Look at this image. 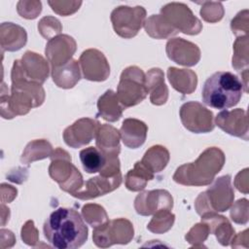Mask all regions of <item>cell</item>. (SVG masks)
<instances>
[{
    "instance_id": "6da1fadb",
    "label": "cell",
    "mask_w": 249,
    "mask_h": 249,
    "mask_svg": "<svg viewBox=\"0 0 249 249\" xmlns=\"http://www.w3.org/2000/svg\"><path fill=\"white\" fill-rule=\"evenodd\" d=\"M47 240L57 249H76L88 239V228L81 215L72 208L59 207L43 226Z\"/></svg>"
},
{
    "instance_id": "7a4b0ae2",
    "label": "cell",
    "mask_w": 249,
    "mask_h": 249,
    "mask_svg": "<svg viewBox=\"0 0 249 249\" xmlns=\"http://www.w3.org/2000/svg\"><path fill=\"white\" fill-rule=\"evenodd\" d=\"M45 101V90L42 85L24 79L12 81L11 94L5 92L2 84L0 111L4 119H13L26 115L32 108L41 106Z\"/></svg>"
},
{
    "instance_id": "3957f363",
    "label": "cell",
    "mask_w": 249,
    "mask_h": 249,
    "mask_svg": "<svg viewBox=\"0 0 249 249\" xmlns=\"http://www.w3.org/2000/svg\"><path fill=\"white\" fill-rule=\"evenodd\" d=\"M226 161L224 152L217 147L205 149L194 162L179 166L173 180L184 186H207L210 185Z\"/></svg>"
},
{
    "instance_id": "277c9868",
    "label": "cell",
    "mask_w": 249,
    "mask_h": 249,
    "mask_svg": "<svg viewBox=\"0 0 249 249\" xmlns=\"http://www.w3.org/2000/svg\"><path fill=\"white\" fill-rule=\"evenodd\" d=\"M243 90V85L236 75L219 71L207 78L202 88L201 97L205 105L224 110L235 106Z\"/></svg>"
},
{
    "instance_id": "5b68a950",
    "label": "cell",
    "mask_w": 249,
    "mask_h": 249,
    "mask_svg": "<svg viewBox=\"0 0 249 249\" xmlns=\"http://www.w3.org/2000/svg\"><path fill=\"white\" fill-rule=\"evenodd\" d=\"M234 192L231 187L230 175H224L205 191L198 195L195 201V207L198 215L207 212H225L233 203Z\"/></svg>"
},
{
    "instance_id": "8992f818",
    "label": "cell",
    "mask_w": 249,
    "mask_h": 249,
    "mask_svg": "<svg viewBox=\"0 0 249 249\" xmlns=\"http://www.w3.org/2000/svg\"><path fill=\"white\" fill-rule=\"evenodd\" d=\"M49 174L60 189L72 195L79 191L83 185V176L78 168L71 162V156L65 150L56 148L51 155Z\"/></svg>"
},
{
    "instance_id": "52a82bcc",
    "label": "cell",
    "mask_w": 249,
    "mask_h": 249,
    "mask_svg": "<svg viewBox=\"0 0 249 249\" xmlns=\"http://www.w3.org/2000/svg\"><path fill=\"white\" fill-rule=\"evenodd\" d=\"M116 93L124 108L132 107L142 102L148 94L143 70L137 66H128L124 69Z\"/></svg>"
},
{
    "instance_id": "ba28073f",
    "label": "cell",
    "mask_w": 249,
    "mask_h": 249,
    "mask_svg": "<svg viewBox=\"0 0 249 249\" xmlns=\"http://www.w3.org/2000/svg\"><path fill=\"white\" fill-rule=\"evenodd\" d=\"M134 235L132 223L124 218L107 221L94 228L92 232L93 243L100 248H107L114 244H127Z\"/></svg>"
},
{
    "instance_id": "9c48e42d",
    "label": "cell",
    "mask_w": 249,
    "mask_h": 249,
    "mask_svg": "<svg viewBox=\"0 0 249 249\" xmlns=\"http://www.w3.org/2000/svg\"><path fill=\"white\" fill-rule=\"evenodd\" d=\"M50 74V66L48 61L39 53L27 51L21 59L14 61L11 80L24 79L37 84H44Z\"/></svg>"
},
{
    "instance_id": "30bf717a",
    "label": "cell",
    "mask_w": 249,
    "mask_h": 249,
    "mask_svg": "<svg viewBox=\"0 0 249 249\" xmlns=\"http://www.w3.org/2000/svg\"><path fill=\"white\" fill-rule=\"evenodd\" d=\"M110 18L115 32L122 38L130 39L144 25L146 10L142 6H119L112 11Z\"/></svg>"
},
{
    "instance_id": "8fae6325",
    "label": "cell",
    "mask_w": 249,
    "mask_h": 249,
    "mask_svg": "<svg viewBox=\"0 0 249 249\" xmlns=\"http://www.w3.org/2000/svg\"><path fill=\"white\" fill-rule=\"evenodd\" d=\"M160 15L178 32L187 35H197L202 29L201 21L184 3H168L160 9Z\"/></svg>"
},
{
    "instance_id": "7c38bea8",
    "label": "cell",
    "mask_w": 249,
    "mask_h": 249,
    "mask_svg": "<svg viewBox=\"0 0 249 249\" xmlns=\"http://www.w3.org/2000/svg\"><path fill=\"white\" fill-rule=\"evenodd\" d=\"M182 124L194 133H207L214 129V115L197 101L184 103L179 111Z\"/></svg>"
},
{
    "instance_id": "4fadbf2b",
    "label": "cell",
    "mask_w": 249,
    "mask_h": 249,
    "mask_svg": "<svg viewBox=\"0 0 249 249\" xmlns=\"http://www.w3.org/2000/svg\"><path fill=\"white\" fill-rule=\"evenodd\" d=\"M79 64L83 77L92 82H103L109 78L110 65L104 53L96 49H88L82 53Z\"/></svg>"
},
{
    "instance_id": "5bb4252c",
    "label": "cell",
    "mask_w": 249,
    "mask_h": 249,
    "mask_svg": "<svg viewBox=\"0 0 249 249\" xmlns=\"http://www.w3.org/2000/svg\"><path fill=\"white\" fill-rule=\"evenodd\" d=\"M173 198L166 190L144 191L134 199V208L137 214L142 216L154 215L160 210H171Z\"/></svg>"
},
{
    "instance_id": "9a60e30c",
    "label": "cell",
    "mask_w": 249,
    "mask_h": 249,
    "mask_svg": "<svg viewBox=\"0 0 249 249\" xmlns=\"http://www.w3.org/2000/svg\"><path fill=\"white\" fill-rule=\"evenodd\" d=\"M100 123L90 118H82L66 127L63 131V140L71 148L77 149L88 145L95 138Z\"/></svg>"
},
{
    "instance_id": "2e32d148",
    "label": "cell",
    "mask_w": 249,
    "mask_h": 249,
    "mask_svg": "<svg viewBox=\"0 0 249 249\" xmlns=\"http://www.w3.org/2000/svg\"><path fill=\"white\" fill-rule=\"evenodd\" d=\"M165 52L170 60L187 67L197 64L201 55L197 45L178 37L171 38L167 41Z\"/></svg>"
},
{
    "instance_id": "e0dca14e",
    "label": "cell",
    "mask_w": 249,
    "mask_h": 249,
    "mask_svg": "<svg viewBox=\"0 0 249 249\" xmlns=\"http://www.w3.org/2000/svg\"><path fill=\"white\" fill-rule=\"evenodd\" d=\"M121 183H122L121 172L111 177L102 176L99 174L98 176L89 178L88 181H86L83 187L79 191L73 193L71 196L82 200L95 198L115 191L120 187Z\"/></svg>"
},
{
    "instance_id": "ac0fdd59",
    "label": "cell",
    "mask_w": 249,
    "mask_h": 249,
    "mask_svg": "<svg viewBox=\"0 0 249 249\" xmlns=\"http://www.w3.org/2000/svg\"><path fill=\"white\" fill-rule=\"evenodd\" d=\"M77 49L76 41L67 34H60L51 40L46 45L45 54L51 67H57L67 63L72 59Z\"/></svg>"
},
{
    "instance_id": "d6986e66",
    "label": "cell",
    "mask_w": 249,
    "mask_h": 249,
    "mask_svg": "<svg viewBox=\"0 0 249 249\" xmlns=\"http://www.w3.org/2000/svg\"><path fill=\"white\" fill-rule=\"evenodd\" d=\"M215 124L226 133L248 140V119L244 109L222 111L216 116Z\"/></svg>"
},
{
    "instance_id": "ffe728a7",
    "label": "cell",
    "mask_w": 249,
    "mask_h": 249,
    "mask_svg": "<svg viewBox=\"0 0 249 249\" xmlns=\"http://www.w3.org/2000/svg\"><path fill=\"white\" fill-rule=\"evenodd\" d=\"M148 132L147 124L134 118L125 119L121 126L120 134L124 146L130 149H137L146 140Z\"/></svg>"
},
{
    "instance_id": "44dd1931",
    "label": "cell",
    "mask_w": 249,
    "mask_h": 249,
    "mask_svg": "<svg viewBox=\"0 0 249 249\" xmlns=\"http://www.w3.org/2000/svg\"><path fill=\"white\" fill-rule=\"evenodd\" d=\"M27 33L23 27L13 22H3L0 25V45L4 52H17L25 46Z\"/></svg>"
},
{
    "instance_id": "7402d4cb",
    "label": "cell",
    "mask_w": 249,
    "mask_h": 249,
    "mask_svg": "<svg viewBox=\"0 0 249 249\" xmlns=\"http://www.w3.org/2000/svg\"><path fill=\"white\" fill-rule=\"evenodd\" d=\"M201 222H204L210 231V233L215 234L219 243L223 246H228L231 238L235 234L234 229L230 221L217 212H207L201 215Z\"/></svg>"
},
{
    "instance_id": "603a6c76",
    "label": "cell",
    "mask_w": 249,
    "mask_h": 249,
    "mask_svg": "<svg viewBox=\"0 0 249 249\" xmlns=\"http://www.w3.org/2000/svg\"><path fill=\"white\" fill-rule=\"evenodd\" d=\"M145 85L152 104L160 106L166 103L168 89L164 82V74L160 68H152L145 74Z\"/></svg>"
},
{
    "instance_id": "cb8c5ba5",
    "label": "cell",
    "mask_w": 249,
    "mask_h": 249,
    "mask_svg": "<svg viewBox=\"0 0 249 249\" xmlns=\"http://www.w3.org/2000/svg\"><path fill=\"white\" fill-rule=\"evenodd\" d=\"M121 134L119 130L111 124H100L95 135L96 148L106 156H119Z\"/></svg>"
},
{
    "instance_id": "d4e9b609",
    "label": "cell",
    "mask_w": 249,
    "mask_h": 249,
    "mask_svg": "<svg viewBox=\"0 0 249 249\" xmlns=\"http://www.w3.org/2000/svg\"><path fill=\"white\" fill-rule=\"evenodd\" d=\"M53 83L61 89H72L81 79V67L79 61L71 59L67 63L52 68Z\"/></svg>"
},
{
    "instance_id": "484cf974",
    "label": "cell",
    "mask_w": 249,
    "mask_h": 249,
    "mask_svg": "<svg viewBox=\"0 0 249 249\" xmlns=\"http://www.w3.org/2000/svg\"><path fill=\"white\" fill-rule=\"evenodd\" d=\"M167 78L172 88L183 94L193 93L197 85V76L191 69L168 67Z\"/></svg>"
},
{
    "instance_id": "4316f807",
    "label": "cell",
    "mask_w": 249,
    "mask_h": 249,
    "mask_svg": "<svg viewBox=\"0 0 249 249\" xmlns=\"http://www.w3.org/2000/svg\"><path fill=\"white\" fill-rule=\"evenodd\" d=\"M98 116L107 122L114 123L121 119L123 111L125 109L117 96V93L112 89H107L97 100Z\"/></svg>"
},
{
    "instance_id": "83f0119b",
    "label": "cell",
    "mask_w": 249,
    "mask_h": 249,
    "mask_svg": "<svg viewBox=\"0 0 249 249\" xmlns=\"http://www.w3.org/2000/svg\"><path fill=\"white\" fill-rule=\"evenodd\" d=\"M154 179V173L150 171L142 162H135L132 169L128 170L124 177V184L127 190L131 192H140L145 189L148 181Z\"/></svg>"
},
{
    "instance_id": "f1b7e54d",
    "label": "cell",
    "mask_w": 249,
    "mask_h": 249,
    "mask_svg": "<svg viewBox=\"0 0 249 249\" xmlns=\"http://www.w3.org/2000/svg\"><path fill=\"white\" fill-rule=\"evenodd\" d=\"M170 159L168 150L161 145L150 147L144 154L141 162L154 174L162 171Z\"/></svg>"
},
{
    "instance_id": "f546056e",
    "label": "cell",
    "mask_w": 249,
    "mask_h": 249,
    "mask_svg": "<svg viewBox=\"0 0 249 249\" xmlns=\"http://www.w3.org/2000/svg\"><path fill=\"white\" fill-rule=\"evenodd\" d=\"M146 33L154 39H167L178 34V31L172 27L161 15H152L144 23Z\"/></svg>"
},
{
    "instance_id": "4dcf8cb0",
    "label": "cell",
    "mask_w": 249,
    "mask_h": 249,
    "mask_svg": "<svg viewBox=\"0 0 249 249\" xmlns=\"http://www.w3.org/2000/svg\"><path fill=\"white\" fill-rule=\"evenodd\" d=\"M53 152V146L48 140L36 139L26 145L21 154L20 161L24 164H29L33 161L51 157Z\"/></svg>"
},
{
    "instance_id": "1f68e13d",
    "label": "cell",
    "mask_w": 249,
    "mask_h": 249,
    "mask_svg": "<svg viewBox=\"0 0 249 249\" xmlns=\"http://www.w3.org/2000/svg\"><path fill=\"white\" fill-rule=\"evenodd\" d=\"M80 160L87 173H96L104 167L106 157L96 147L91 146L81 150Z\"/></svg>"
},
{
    "instance_id": "d6a6232c",
    "label": "cell",
    "mask_w": 249,
    "mask_h": 249,
    "mask_svg": "<svg viewBox=\"0 0 249 249\" xmlns=\"http://www.w3.org/2000/svg\"><path fill=\"white\" fill-rule=\"evenodd\" d=\"M175 221V215L170 210H160L153 215V218L147 225V229L153 233H164L168 231Z\"/></svg>"
},
{
    "instance_id": "836d02e7",
    "label": "cell",
    "mask_w": 249,
    "mask_h": 249,
    "mask_svg": "<svg viewBox=\"0 0 249 249\" xmlns=\"http://www.w3.org/2000/svg\"><path fill=\"white\" fill-rule=\"evenodd\" d=\"M249 52H248V36L237 37L233 44V55L231 60L232 67L237 70L247 69L249 62Z\"/></svg>"
},
{
    "instance_id": "e575fe53",
    "label": "cell",
    "mask_w": 249,
    "mask_h": 249,
    "mask_svg": "<svg viewBox=\"0 0 249 249\" xmlns=\"http://www.w3.org/2000/svg\"><path fill=\"white\" fill-rule=\"evenodd\" d=\"M82 216L84 220L92 228L99 227L109 221L105 209L96 203L85 204L82 207Z\"/></svg>"
},
{
    "instance_id": "d590c367",
    "label": "cell",
    "mask_w": 249,
    "mask_h": 249,
    "mask_svg": "<svg viewBox=\"0 0 249 249\" xmlns=\"http://www.w3.org/2000/svg\"><path fill=\"white\" fill-rule=\"evenodd\" d=\"M38 31L45 39L51 40L62 31V25L60 21L52 16L44 17L38 22Z\"/></svg>"
},
{
    "instance_id": "8d00e7d4",
    "label": "cell",
    "mask_w": 249,
    "mask_h": 249,
    "mask_svg": "<svg viewBox=\"0 0 249 249\" xmlns=\"http://www.w3.org/2000/svg\"><path fill=\"white\" fill-rule=\"evenodd\" d=\"M202 6L200 8V16L201 18L210 23H214L220 21L224 17V8L221 2H213V1H205L201 3Z\"/></svg>"
},
{
    "instance_id": "74e56055",
    "label": "cell",
    "mask_w": 249,
    "mask_h": 249,
    "mask_svg": "<svg viewBox=\"0 0 249 249\" xmlns=\"http://www.w3.org/2000/svg\"><path fill=\"white\" fill-rule=\"evenodd\" d=\"M210 233L208 226L204 222L196 224L189 232L185 235V239L193 247H202L203 242L207 239Z\"/></svg>"
},
{
    "instance_id": "f35d334b",
    "label": "cell",
    "mask_w": 249,
    "mask_h": 249,
    "mask_svg": "<svg viewBox=\"0 0 249 249\" xmlns=\"http://www.w3.org/2000/svg\"><path fill=\"white\" fill-rule=\"evenodd\" d=\"M17 11L21 18L34 19L42 11V3L40 1H18Z\"/></svg>"
},
{
    "instance_id": "ab89813d",
    "label": "cell",
    "mask_w": 249,
    "mask_h": 249,
    "mask_svg": "<svg viewBox=\"0 0 249 249\" xmlns=\"http://www.w3.org/2000/svg\"><path fill=\"white\" fill-rule=\"evenodd\" d=\"M48 4L54 13L66 17L76 13L80 9L82 1H48Z\"/></svg>"
},
{
    "instance_id": "60d3db41",
    "label": "cell",
    "mask_w": 249,
    "mask_h": 249,
    "mask_svg": "<svg viewBox=\"0 0 249 249\" xmlns=\"http://www.w3.org/2000/svg\"><path fill=\"white\" fill-rule=\"evenodd\" d=\"M231 220L239 225H245L248 222V200L246 198L238 199L231 207L230 212Z\"/></svg>"
},
{
    "instance_id": "b9f144b4",
    "label": "cell",
    "mask_w": 249,
    "mask_h": 249,
    "mask_svg": "<svg viewBox=\"0 0 249 249\" xmlns=\"http://www.w3.org/2000/svg\"><path fill=\"white\" fill-rule=\"evenodd\" d=\"M232 33L237 36H246L248 33V10L239 12L231 21Z\"/></svg>"
},
{
    "instance_id": "7bdbcfd3",
    "label": "cell",
    "mask_w": 249,
    "mask_h": 249,
    "mask_svg": "<svg viewBox=\"0 0 249 249\" xmlns=\"http://www.w3.org/2000/svg\"><path fill=\"white\" fill-rule=\"evenodd\" d=\"M21 239L29 246H36L39 241V231L32 220H28L21 228Z\"/></svg>"
},
{
    "instance_id": "ee69618b",
    "label": "cell",
    "mask_w": 249,
    "mask_h": 249,
    "mask_svg": "<svg viewBox=\"0 0 249 249\" xmlns=\"http://www.w3.org/2000/svg\"><path fill=\"white\" fill-rule=\"evenodd\" d=\"M234 186L239 192L248 193V168L241 170L234 179Z\"/></svg>"
},
{
    "instance_id": "f6af8a7d",
    "label": "cell",
    "mask_w": 249,
    "mask_h": 249,
    "mask_svg": "<svg viewBox=\"0 0 249 249\" xmlns=\"http://www.w3.org/2000/svg\"><path fill=\"white\" fill-rule=\"evenodd\" d=\"M18 191L16 188H14L11 185L8 184H1V201L2 203L5 202H11L14 200V198L17 196Z\"/></svg>"
},
{
    "instance_id": "bcb514c9",
    "label": "cell",
    "mask_w": 249,
    "mask_h": 249,
    "mask_svg": "<svg viewBox=\"0 0 249 249\" xmlns=\"http://www.w3.org/2000/svg\"><path fill=\"white\" fill-rule=\"evenodd\" d=\"M248 230L246 229L243 231L238 232L236 235L234 234L233 237L231 240V247L232 248H238V247H243V244L246 246V248L248 247Z\"/></svg>"
},
{
    "instance_id": "7dc6e473",
    "label": "cell",
    "mask_w": 249,
    "mask_h": 249,
    "mask_svg": "<svg viewBox=\"0 0 249 249\" xmlns=\"http://www.w3.org/2000/svg\"><path fill=\"white\" fill-rule=\"evenodd\" d=\"M16 243V237L14 233L9 230H1V248H9Z\"/></svg>"
}]
</instances>
